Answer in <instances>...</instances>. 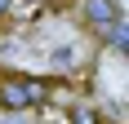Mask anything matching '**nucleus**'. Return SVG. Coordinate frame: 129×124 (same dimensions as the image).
Listing matches in <instances>:
<instances>
[{
    "label": "nucleus",
    "instance_id": "f257e3e1",
    "mask_svg": "<svg viewBox=\"0 0 129 124\" xmlns=\"http://www.w3.org/2000/svg\"><path fill=\"white\" fill-rule=\"evenodd\" d=\"M49 98V84L36 75H0V111L5 115H27L40 111Z\"/></svg>",
    "mask_w": 129,
    "mask_h": 124
},
{
    "label": "nucleus",
    "instance_id": "f03ea898",
    "mask_svg": "<svg viewBox=\"0 0 129 124\" xmlns=\"http://www.w3.org/2000/svg\"><path fill=\"white\" fill-rule=\"evenodd\" d=\"M120 18V9L111 5V0H85V22L93 27V31H103L107 22H116Z\"/></svg>",
    "mask_w": 129,
    "mask_h": 124
},
{
    "label": "nucleus",
    "instance_id": "7ed1b4c3",
    "mask_svg": "<svg viewBox=\"0 0 129 124\" xmlns=\"http://www.w3.org/2000/svg\"><path fill=\"white\" fill-rule=\"evenodd\" d=\"M67 124H107V115L98 111V106H89V102H76V106L67 111Z\"/></svg>",
    "mask_w": 129,
    "mask_h": 124
},
{
    "label": "nucleus",
    "instance_id": "20e7f679",
    "mask_svg": "<svg viewBox=\"0 0 129 124\" xmlns=\"http://www.w3.org/2000/svg\"><path fill=\"white\" fill-rule=\"evenodd\" d=\"M5 9H9V0H0V18H5Z\"/></svg>",
    "mask_w": 129,
    "mask_h": 124
}]
</instances>
